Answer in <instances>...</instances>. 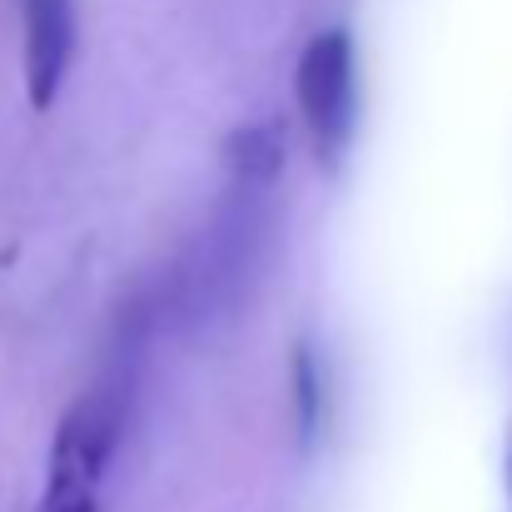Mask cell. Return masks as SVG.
Here are the masks:
<instances>
[{"mask_svg":"<svg viewBox=\"0 0 512 512\" xmlns=\"http://www.w3.org/2000/svg\"><path fill=\"white\" fill-rule=\"evenodd\" d=\"M294 100L314 160L324 170H339L358 140V45L348 25H324L304 40L294 70Z\"/></svg>","mask_w":512,"mask_h":512,"instance_id":"obj_1","label":"cell"},{"mask_svg":"<svg viewBox=\"0 0 512 512\" xmlns=\"http://www.w3.org/2000/svg\"><path fill=\"white\" fill-rule=\"evenodd\" d=\"M120 443V403L105 393L80 398L50 443L40 512H100V483Z\"/></svg>","mask_w":512,"mask_h":512,"instance_id":"obj_2","label":"cell"},{"mask_svg":"<svg viewBox=\"0 0 512 512\" xmlns=\"http://www.w3.org/2000/svg\"><path fill=\"white\" fill-rule=\"evenodd\" d=\"M25 25V95L35 110H50L70 60H75V0H20Z\"/></svg>","mask_w":512,"mask_h":512,"instance_id":"obj_3","label":"cell"},{"mask_svg":"<svg viewBox=\"0 0 512 512\" xmlns=\"http://www.w3.org/2000/svg\"><path fill=\"white\" fill-rule=\"evenodd\" d=\"M234 150H239V165L254 174H269L279 165V135L274 130H244V135H234Z\"/></svg>","mask_w":512,"mask_h":512,"instance_id":"obj_4","label":"cell"}]
</instances>
